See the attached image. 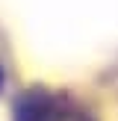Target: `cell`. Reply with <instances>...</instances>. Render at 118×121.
Returning a JSON list of instances; mask_svg holds the SVG:
<instances>
[{"instance_id":"cell-1","label":"cell","mask_w":118,"mask_h":121,"mask_svg":"<svg viewBox=\"0 0 118 121\" xmlns=\"http://www.w3.org/2000/svg\"><path fill=\"white\" fill-rule=\"evenodd\" d=\"M41 121H94L92 115H88L86 109H77V106H65L59 104V100H53V106L47 109V115Z\"/></svg>"},{"instance_id":"cell-2","label":"cell","mask_w":118,"mask_h":121,"mask_svg":"<svg viewBox=\"0 0 118 121\" xmlns=\"http://www.w3.org/2000/svg\"><path fill=\"white\" fill-rule=\"evenodd\" d=\"M0 86H3V71H0Z\"/></svg>"}]
</instances>
